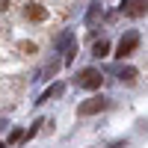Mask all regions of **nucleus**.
I'll use <instances>...</instances> for the list:
<instances>
[{
  "label": "nucleus",
  "mask_w": 148,
  "mask_h": 148,
  "mask_svg": "<svg viewBox=\"0 0 148 148\" xmlns=\"http://www.w3.org/2000/svg\"><path fill=\"white\" fill-rule=\"evenodd\" d=\"M101 71L98 68H83L80 74H77V86L80 89H89V92H95V89H101Z\"/></svg>",
  "instance_id": "obj_1"
},
{
  "label": "nucleus",
  "mask_w": 148,
  "mask_h": 148,
  "mask_svg": "<svg viewBox=\"0 0 148 148\" xmlns=\"http://www.w3.org/2000/svg\"><path fill=\"white\" fill-rule=\"evenodd\" d=\"M110 107V101L104 95H95V98H89V101H83L80 107H77V116H95V113H104V110Z\"/></svg>",
  "instance_id": "obj_2"
},
{
  "label": "nucleus",
  "mask_w": 148,
  "mask_h": 148,
  "mask_svg": "<svg viewBox=\"0 0 148 148\" xmlns=\"http://www.w3.org/2000/svg\"><path fill=\"white\" fill-rule=\"evenodd\" d=\"M136 45H139V33H125L121 36V42H119V47H116V56L119 59H125V56H130L133 51H136Z\"/></svg>",
  "instance_id": "obj_3"
},
{
  "label": "nucleus",
  "mask_w": 148,
  "mask_h": 148,
  "mask_svg": "<svg viewBox=\"0 0 148 148\" xmlns=\"http://www.w3.org/2000/svg\"><path fill=\"white\" fill-rule=\"evenodd\" d=\"M121 12L130 15V18H142V15H148V0H125Z\"/></svg>",
  "instance_id": "obj_4"
},
{
  "label": "nucleus",
  "mask_w": 148,
  "mask_h": 148,
  "mask_svg": "<svg viewBox=\"0 0 148 148\" xmlns=\"http://www.w3.org/2000/svg\"><path fill=\"white\" fill-rule=\"evenodd\" d=\"M62 92H65V86H62V83H53L51 89H45V92H42V98H39V101H36V104H47V101H51V98H59Z\"/></svg>",
  "instance_id": "obj_5"
},
{
  "label": "nucleus",
  "mask_w": 148,
  "mask_h": 148,
  "mask_svg": "<svg viewBox=\"0 0 148 148\" xmlns=\"http://www.w3.org/2000/svg\"><path fill=\"white\" fill-rule=\"evenodd\" d=\"M27 18H30V21H45V18H47V9H45L42 3H30V6H27Z\"/></svg>",
  "instance_id": "obj_6"
},
{
  "label": "nucleus",
  "mask_w": 148,
  "mask_h": 148,
  "mask_svg": "<svg viewBox=\"0 0 148 148\" xmlns=\"http://www.w3.org/2000/svg\"><path fill=\"white\" fill-rule=\"evenodd\" d=\"M107 53H110V42H107V39L95 42V47H92V56H98V59H101V56H107Z\"/></svg>",
  "instance_id": "obj_7"
},
{
  "label": "nucleus",
  "mask_w": 148,
  "mask_h": 148,
  "mask_svg": "<svg viewBox=\"0 0 148 148\" xmlns=\"http://www.w3.org/2000/svg\"><path fill=\"white\" fill-rule=\"evenodd\" d=\"M119 77H121V83H136V68H121V74H119Z\"/></svg>",
  "instance_id": "obj_8"
},
{
  "label": "nucleus",
  "mask_w": 148,
  "mask_h": 148,
  "mask_svg": "<svg viewBox=\"0 0 148 148\" xmlns=\"http://www.w3.org/2000/svg\"><path fill=\"white\" fill-rule=\"evenodd\" d=\"M18 51H21V53H36V45H33V42H21Z\"/></svg>",
  "instance_id": "obj_9"
},
{
  "label": "nucleus",
  "mask_w": 148,
  "mask_h": 148,
  "mask_svg": "<svg viewBox=\"0 0 148 148\" xmlns=\"http://www.w3.org/2000/svg\"><path fill=\"white\" fill-rule=\"evenodd\" d=\"M21 136H24V130H21V127H15V130L9 133V142H6V145H15V142H18Z\"/></svg>",
  "instance_id": "obj_10"
}]
</instances>
